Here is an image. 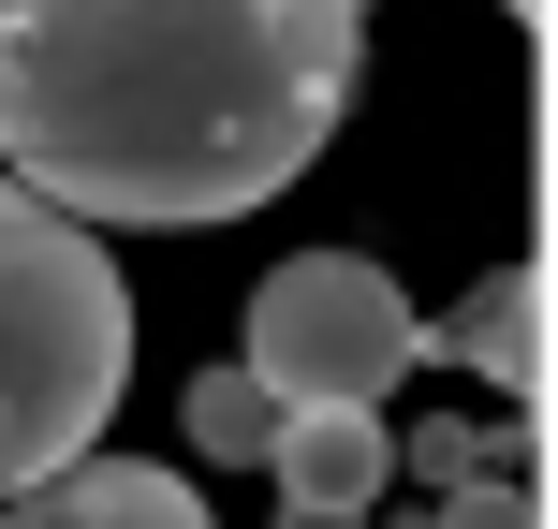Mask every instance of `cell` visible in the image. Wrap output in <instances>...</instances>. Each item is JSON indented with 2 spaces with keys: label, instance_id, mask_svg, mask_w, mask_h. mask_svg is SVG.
Listing matches in <instances>:
<instances>
[{
  "label": "cell",
  "instance_id": "obj_3",
  "mask_svg": "<svg viewBox=\"0 0 558 529\" xmlns=\"http://www.w3.org/2000/svg\"><path fill=\"white\" fill-rule=\"evenodd\" d=\"M235 368H251L279 412L294 397H397V368H426V309L367 251H294V265H265Z\"/></svg>",
  "mask_w": 558,
  "mask_h": 529
},
{
  "label": "cell",
  "instance_id": "obj_10",
  "mask_svg": "<svg viewBox=\"0 0 558 529\" xmlns=\"http://www.w3.org/2000/svg\"><path fill=\"white\" fill-rule=\"evenodd\" d=\"M500 15H530V0H500Z\"/></svg>",
  "mask_w": 558,
  "mask_h": 529
},
{
  "label": "cell",
  "instance_id": "obj_7",
  "mask_svg": "<svg viewBox=\"0 0 558 529\" xmlns=\"http://www.w3.org/2000/svg\"><path fill=\"white\" fill-rule=\"evenodd\" d=\"M265 442H279V397L251 383V368H206V383H192V456H221V471H265Z\"/></svg>",
  "mask_w": 558,
  "mask_h": 529
},
{
  "label": "cell",
  "instance_id": "obj_2",
  "mask_svg": "<svg viewBox=\"0 0 558 529\" xmlns=\"http://www.w3.org/2000/svg\"><path fill=\"white\" fill-rule=\"evenodd\" d=\"M133 397V279L88 221L0 177V501L104 442Z\"/></svg>",
  "mask_w": 558,
  "mask_h": 529
},
{
  "label": "cell",
  "instance_id": "obj_4",
  "mask_svg": "<svg viewBox=\"0 0 558 529\" xmlns=\"http://www.w3.org/2000/svg\"><path fill=\"white\" fill-rule=\"evenodd\" d=\"M265 471H279V515H338L353 529L397 485V426H383V397H294L279 442H265Z\"/></svg>",
  "mask_w": 558,
  "mask_h": 529
},
{
  "label": "cell",
  "instance_id": "obj_1",
  "mask_svg": "<svg viewBox=\"0 0 558 529\" xmlns=\"http://www.w3.org/2000/svg\"><path fill=\"white\" fill-rule=\"evenodd\" d=\"M367 0H0V177L88 236L294 192L353 118Z\"/></svg>",
  "mask_w": 558,
  "mask_h": 529
},
{
  "label": "cell",
  "instance_id": "obj_9",
  "mask_svg": "<svg viewBox=\"0 0 558 529\" xmlns=\"http://www.w3.org/2000/svg\"><path fill=\"white\" fill-rule=\"evenodd\" d=\"M485 456H530V442H514V426H426L412 471H426V485H456V471H485Z\"/></svg>",
  "mask_w": 558,
  "mask_h": 529
},
{
  "label": "cell",
  "instance_id": "obj_6",
  "mask_svg": "<svg viewBox=\"0 0 558 529\" xmlns=\"http://www.w3.org/2000/svg\"><path fill=\"white\" fill-rule=\"evenodd\" d=\"M441 353L471 368V383H500V397H544V279H530V265L471 279L456 324H441Z\"/></svg>",
  "mask_w": 558,
  "mask_h": 529
},
{
  "label": "cell",
  "instance_id": "obj_8",
  "mask_svg": "<svg viewBox=\"0 0 558 529\" xmlns=\"http://www.w3.org/2000/svg\"><path fill=\"white\" fill-rule=\"evenodd\" d=\"M441 529H544L530 456H485V471H456V485H441Z\"/></svg>",
  "mask_w": 558,
  "mask_h": 529
},
{
  "label": "cell",
  "instance_id": "obj_5",
  "mask_svg": "<svg viewBox=\"0 0 558 529\" xmlns=\"http://www.w3.org/2000/svg\"><path fill=\"white\" fill-rule=\"evenodd\" d=\"M0 529H221L206 515V485L192 471H147V456H59L45 485H15V501H0Z\"/></svg>",
  "mask_w": 558,
  "mask_h": 529
}]
</instances>
